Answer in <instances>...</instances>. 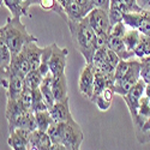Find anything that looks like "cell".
Returning <instances> with one entry per match:
<instances>
[{"mask_svg": "<svg viewBox=\"0 0 150 150\" xmlns=\"http://www.w3.org/2000/svg\"><path fill=\"white\" fill-rule=\"evenodd\" d=\"M51 150H67V149L64 145H62V144H55V143H53Z\"/></svg>", "mask_w": 150, "mask_h": 150, "instance_id": "cell-30", "label": "cell"}, {"mask_svg": "<svg viewBox=\"0 0 150 150\" xmlns=\"http://www.w3.org/2000/svg\"><path fill=\"white\" fill-rule=\"evenodd\" d=\"M21 18L22 17H10L0 28V42H4L10 48L12 55H17L22 52L29 42L37 41L36 37L28 31Z\"/></svg>", "mask_w": 150, "mask_h": 150, "instance_id": "cell-2", "label": "cell"}, {"mask_svg": "<svg viewBox=\"0 0 150 150\" xmlns=\"http://www.w3.org/2000/svg\"><path fill=\"white\" fill-rule=\"evenodd\" d=\"M79 150H81V149H79Z\"/></svg>", "mask_w": 150, "mask_h": 150, "instance_id": "cell-33", "label": "cell"}, {"mask_svg": "<svg viewBox=\"0 0 150 150\" xmlns=\"http://www.w3.org/2000/svg\"><path fill=\"white\" fill-rule=\"evenodd\" d=\"M35 119H36V124H37V130L45 131V132H47L48 129L55 122L49 110L37 112V113H35Z\"/></svg>", "mask_w": 150, "mask_h": 150, "instance_id": "cell-18", "label": "cell"}, {"mask_svg": "<svg viewBox=\"0 0 150 150\" xmlns=\"http://www.w3.org/2000/svg\"><path fill=\"white\" fill-rule=\"evenodd\" d=\"M72 37V42L77 51L83 55L85 64H93L94 55L97 51V35L91 28L88 18L81 21H66Z\"/></svg>", "mask_w": 150, "mask_h": 150, "instance_id": "cell-1", "label": "cell"}, {"mask_svg": "<svg viewBox=\"0 0 150 150\" xmlns=\"http://www.w3.org/2000/svg\"><path fill=\"white\" fill-rule=\"evenodd\" d=\"M35 5L40 6L43 11H53L62 19H66V12L58 0H35Z\"/></svg>", "mask_w": 150, "mask_h": 150, "instance_id": "cell-16", "label": "cell"}, {"mask_svg": "<svg viewBox=\"0 0 150 150\" xmlns=\"http://www.w3.org/2000/svg\"><path fill=\"white\" fill-rule=\"evenodd\" d=\"M93 4L95 7L97 8H102L105 11H108L109 10V6H110V0H91Z\"/></svg>", "mask_w": 150, "mask_h": 150, "instance_id": "cell-27", "label": "cell"}, {"mask_svg": "<svg viewBox=\"0 0 150 150\" xmlns=\"http://www.w3.org/2000/svg\"><path fill=\"white\" fill-rule=\"evenodd\" d=\"M31 109L34 113H37V112H42V110H49L45 100H43V96H42V93L39 89H34L33 90V106H31Z\"/></svg>", "mask_w": 150, "mask_h": 150, "instance_id": "cell-24", "label": "cell"}, {"mask_svg": "<svg viewBox=\"0 0 150 150\" xmlns=\"http://www.w3.org/2000/svg\"><path fill=\"white\" fill-rule=\"evenodd\" d=\"M141 79L145 84H150V61H143L141 67Z\"/></svg>", "mask_w": 150, "mask_h": 150, "instance_id": "cell-26", "label": "cell"}, {"mask_svg": "<svg viewBox=\"0 0 150 150\" xmlns=\"http://www.w3.org/2000/svg\"><path fill=\"white\" fill-rule=\"evenodd\" d=\"M145 61H150V57H149V58H148V59H146ZM142 62H143V61H142Z\"/></svg>", "mask_w": 150, "mask_h": 150, "instance_id": "cell-32", "label": "cell"}, {"mask_svg": "<svg viewBox=\"0 0 150 150\" xmlns=\"http://www.w3.org/2000/svg\"><path fill=\"white\" fill-rule=\"evenodd\" d=\"M107 46L113 51L114 53H117V55L121 59V60H130V59H134V53L129 51L126 45H125L122 37L119 36H113L109 35L108 36V41H107ZM137 59V58H136Z\"/></svg>", "mask_w": 150, "mask_h": 150, "instance_id": "cell-11", "label": "cell"}, {"mask_svg": "<svg viewBox=\"0 0 150 150\" xmlns=\"http://www.w3.org/2000/svg\"><path fill=\"white\" fill-rule=\"evenodd\" d=\"M145 86H146V84L144 83V81L143 79H139L129 90L127 94H125L124 96H121L124 98L125 103H126L127 108H129V112H130V115H131V119L132 120H134L137 118V112H138L139 100L144 95Z\"/></svg>", "mask_w": 150, "mask_h": 150, "instance_id": "cell-7", "label": "cell"}, {"mask_svg": "<svg viewBox=\"0 0 150 150\" xmlns=\"http://www.w3.org/2000/svg\"><path fill=\"white\" fill-rule=\"evenodd\" d=\"M1 5L8 8V11L12 13V17H29L23 7V0H1Z\"/></svg>", "mask_w": 150, "mask_h": 150, "instance_id": "cell-19", "label": "cell"}, {"mask_svg": "<svg viewBox=\"0 0 150 150\" xmlns=\"http://www.w3.org/2000/svg\"><path fill=\"white\" fill-rule=\"evenodd\" d=\"M134 57L141 61H145L150 57V37L146 35H142L138 45L134 48Z\"/></svg>", "mask_w": 150, "mask_h": 150, "instance_id": "cell-17", "label": "cell"}, {"mask_svg": "<svg viewBox=\"0 0 150 150\" xmlns=\"http://www.w3.org/2000/svg\"><path fill=\"white\" fill-rule=\"evenodd\" d=\"M55 144H62L67 150H79L84 139L79 124L73 118L65 122H54L47 131Z\"/></svg>", "mask_w": 150, "mask_h": 150, "instance_id": "cell-3", "label": "cell"}, {"mask_svg": "<svg viewBox=\"0 0 150 150\" xmlns=\"http://www.w3.org/2000/svg\"><path fill=\"white\" fill-rule=\"evenodd\" d=\"M45 77L42 76V73L39 70H31L27 76H25V85L29 86L30 89H39Z\"/></svg>", "mask_w": 150, "mask_h": 150, "instance_id": "cell-23", "label": "cell"}, {"mask_svg": "<svg viewBox=\"0 0 150 150\" xmlns=\"http://www.w3.org/2000/svg\"><path fill=\"white\" fill-rule=\"evenodd\" d=\"M52 91H53L55 101H62V100H65V98H69L67 77L65 73L59 74V76H53Z\"/></svg>", "mask_w": 150, "mask_h": 150, "instance_id": "cell-14", "label": "cell"}, {"mask_svg": "<svg viewBox=\"0 0 150 150\" xmlns=\"http://www.w3.org/2000/svg\"><path fill=\"white\" fill-rule=\"evenodd\" d=\"M34 131L25 129H17L12 132H8L10 136L7 138V143L12 150H28L29 139Z\"/></svg>", "mask_w": 150, "mask_h": 150, "instance_id": "cell-10", "label": "cell"}, {"mask_svg": "<svg viewBox=\"0 0 150 150\" xmlns=\"http://www.w3.org/2000/svg\"><path fill=\"white\" fill-rule=\"evenodd\" d=\"M144 95H145V96H148V97L150 98V84H146V86H145V91H144Z\"/></svg>", "mask_w": 150, "mask_h": 150, "instance_id": "cell-31", "label": "cell"}, {"mask_svg": "<svg viewBox=\"0 0 150 150\" xmlns=\"http://www.w3.org/2000/svg\"><path fill=\"white\" fill-rule=\"evenodd\" d=\"M110 5L118 7L122 13L142 11V8L137 4V0H110Z\"/></svg>", "mask_w": 150, "mask_h": 150, "instance_id": "cell-20", "label": "cell"}, {"mask_svg": "<svg viewBox=\"0 0 150 150\" xmlns=\"http://www.w3.org/2000/svg\"><path fill=\"white\" fill-rule=\"evenodd\" d=\"M137 4L142 10L150 11V0H137Z\"/></svg>", "mask_w": 150, "mask_h": 150, "instance_id": "cell-28", "label": "cell"}, {"mask_svg": "<svg viewBox=\"0 0 150 150\" xmlns=\"http://www.w3.org/2000/svg\"><path fill=\"white\" fill-rule=\"evenodd\" d=\"M67 55V48L59 47L55 42L52 43V54L49 58V71L53 76H59V74L65 73Z\"/></svg>", "mask_w": 150, "mask_h": 150, "instance_id": "cell-8", "label": "cell"}, {"mask_svg": "<svg viewBox=\"0 0 150 150\" xmlns=\"http://www.w3.org/2000/svg\"><path fill=\"white\" fill-rule=\"evenodd\" d=\"M142 61L139 59L120 60L114 71V91L124 96L141 79Z\"/></svg>", "mask_w": 150, "mask_h": 150, "instance_id": "cell-4", "label": "cell"}, {"mask_svg": "<svg viewBox=\"0 0 150 150\" xmlns=\"http://www.w3.org/2000/svg\"><path fill=\"white\" fill-rule=\"evenodd\" d=\"M12 57L13 55H12L10 48L4 42H0V67H1V73L8 71L11 66Z\"/></svg>", "mask_w": 150, "mask_h": 150, "instance_id": "cell-22", "label": "cell"}, {"mask_svg": "<svg viewBox=\"0 0 150 150\" xmlns=\"http://www.w3.org/2000/svg\"><path fill=\"white\" fill-rule=\"evenodd\" d=\"M142 35L143 34L139 30H137V29H133V28H129L127 29L126 34H125L124 37H122V40H124V42H125V45H126L129 51H131V52L134 51V48H136L137 45H138Z\"/></svg>", "mask_w": 150, "mask_h": 150, "instance_id": "cell-21", "label": "cell"}, {"mask_svg": "<svg viewBox=\"0 0 150 150\" xmlns=\"http://www.w3.org/2000/svg\"><path fill=\"white\" fill-rule=\"evenodd\" d=\"M86 18H88L91 28L94 29V31L96 33L97 36H103V37L109 36L112 24L109 21L108 11L95 7L94 10H91L89 12V15L86 16Z\"/></svg>", "mask_w": 150, "mask_h": 150, "instance_id": "cell-5", "label": "cell"}, {"mask_svg": "<svg viewBox=\"0 0 150 150\" xmlns=\"http://www.w3.org/2000/svg\"><path fill=\"white\" fill-rule=\"evenodd\" d=\"M129 27L125 24L124 22H119L117 24H114L110 29V34L109 35H113V36H119V37H124V35L126 34Z\"/></svg>", "mask_w": 150, "mask_h": 150, "instance_id": "cell-25", "label": "cell"}, {"mask_svg": "<svg viewBox=\"0 0 150 150\" xmlns=\"http://www.w3.org/2000/svg\"><path fill=\"white\" fill-rule=\"evenodd\" d=\"M49 112L55 122H65L72 119L69 98H65L62 101H55L54 106L49 109Z\"/></svg>", "mask_w": 150, "mask_h": 150, "instance_id": "cell-12", "label": "cell"}, {"mask_svg": "<svg viewBox=\"0 0 150 150\" xmlns=\"http://www.w3.org/2000/svg\"><path fill=\"white\" fill-rule=\"evenodd\" d=\"M22 51L27 55V58L30 62L31 70H39V67L41 65V60H42L43 47L42 48L39 47L37 46V41H33V42H29Z\"/></svg>", "mask_w": 150, "mask_h": 150, "instance_id": "cell-13", "label": "cell"}, {"mask_svg": "<svg viewBox=\"0 0 150 150\" xmlns=\"http://www.w3.org/2000/svg\"><path fill=\"white\" fill-rule=\"evenodd\" d=\"M35 5V0H23V7H24V10H25V12L29 15V17H30V13H29V8L31 7V6H34Z\"/></svg>", "mask_w": 150, "mask_h": 150, "instance_id": "cell-29", "label": "cell"}, {"mask_svg": "<svg viewBox=\"0 0 150 150\" xmlns=\"http://www.w3.org/2000/svg\"><path fill=\"white\" fill-rule=\"evenodd\" d=\"M94 83H95V69L93 64H85L84 69L81 72L78 90L81 95L86 98L91 100L94 95Z\"/></svg>", "mask_w": 150, "mask_h": 150, "instance_id": "cell-9", "label": "cell"}, {"mask_svg": "<svg viewBox=\"0 0 150 150\" xmlns=\"http://www.w3.org/2000/svg\"><path fill=\"white\" fill-rule=\"evenodd\" d=\"M122 22L129 28L139 30L143 35L150 37V11L142 10L139 12H130L124 13Z\"/></svg>", "mask_w": 150, "mask_h": 150, "instance_id": "cell-6", "label": "cell"}, {"mask_svg": "<svg viewBox=\"0 0 150 150\" xmlns=\"http://www.w3.org/2000/svg\"><path fill=\"white\" fill-rule=\"evenodd\" d=\"M115 95V91H114V86H106V88L100 93L96 97H94L91 100V102L96 105V107L102 110V112H106L112 106V102H113V97Z\"/></svg>", "mask_w": 150, "mask_h": 150, "instance_id": "cell-15", "label": "cell"}]
</instances>
